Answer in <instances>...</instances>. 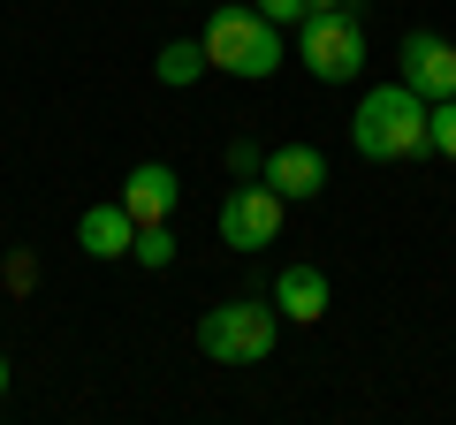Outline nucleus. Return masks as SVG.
Listing matches in <instances>:
<instances>
[{
    "instance_id": "obj_10",
    "label": "nucleus",
    "mask_w": 456,
    "mask_h": 425,
    "mask_svg": "<svg viewBox=\"0 0 456 425\" xmlns=\"http://www.w3.org/2000/svg\"><path fill=\"white\" fill-rule=\"evenodd\" d=\"M274 311L289 319V327L327 319V274H320V266H281V281H274Z\"/></svg>"
},
{
    "instance_id": "obj_16",
    "label": "nucleus",
    "mask_w": 456,
    "mask_h": 425,
    "mask_svg": "<svg viewBox=\"0 0 456 425\" xmlns=\"http://www.w3.org/2000/svg\"><path fill=\"white\" fill-rule=\"evenodd\" d=\"M8 289H16V296L31 289V251H8Z\"/></svg>"
},
{
    "instance_id": "obj_7",
    "label": "nucleus",
    "mask_w": 456,
    "mask_h": 425,
    "mask_svg": "<svg viewBox=\"0 0 456 425\" xmlns=\"http://www.w3.org/2000/svg\"><path fill=\"white\" fill-rule=\"evenodd\" d=\"M77 251L84 259H130L137 251V221L122 197H107V205H84L77 212Z\"/></svg>"
},
{
    "instance_id": "obj_3",
    "label": "nucleus",
    "mask_w": 456,
    "mask_h": 425,
    "mask_svg": "<svg viewBox=\"0 0 456 425\" xmlns=\"http://www.w3.org/2000/svg\"><path fill=\"white\" fill-rule=\"evenodd\" d=\"M281 23H266L259 8H221L206 23V61L228 68V76H274L281 68Z\"/></svg>"
},
{
    "instance_id": "obj_1",
    "label": "nucleus",
    "mask_w": 456,
    "mask_h": 425,
    "mask_svg": "<svg viewBox=\"0 0 456 425\" xmlns=\"http://www.w3.org/2000/svg\"><path fill=\"white\" fill-rule=\"evenodd\" d=\"M350 145L365 152V160H419L426 145V99L411 92L403 76L395 84H373V92L358 99V115H350Z\"/></svg>"
},
{
    "instance_id": "obj_18",
    "label": "nucleus",
    "mask_w": 456,
    "mask_h": 425,
    "mask_svg": "<svg viewBox=\"0 0 456 425\" xmlns=\"http://www.w3.org/2000/svg\"><path fill=\"white\" fill-rule=\"evenodd\" d=\"M0 395H8V357H0Z\"/></svg>"
},
{
    "instance_id": "obj_15",
    "label": "nucleus",
    "mask_w": 456,
    "mask_h": 425,
    "mask_svg": "<svg viewBox=\"0 0 456 425\" xmlns=\"http://www.w3.org/2000/svg\"><path fill=\"white\" fill-rule=\"evenodd\" d=\"M251 8H259L266 23H305V16H312L305 0H251Z\"/></svg>"
},
{
    "instance_id": "obj_14",
    "label": "nucleus",
    "mask_w": 456,
    "mask_h": 425,
    "mask_svg": "<svg viewBox=\"0 0 456 425\" xmlns=\"http://www.w3.org/2000/svg\"><path fill=\"white\" fill-rule=\"evenodd\" d=\"M221 167H228V175H236V182H259V167H266V152L251 145V137H228V152H221Z\"/></svg>"
},
{
    "instance_id": "obj_13",
    "label": "nucleus",
    "mask_w": 456,
    "mask_h": 425,
    "mask_svg": "<svg viewBox=\"0 0 456 425\" xmlns=\"http://www.w3.org/2000/svg\"><path fill=\"white\" fill-rule=\"evenodd\" d=\"M426 145H434L441 160H456V99H434V107H426Z\"/></svg>"
},
{
    "instance_id": "obj_5",
    "label": "nucleus",
    "mask_w": 456,
    "mask_h": 425,
    "mask_svg": "<svg viewBox=\"0 0 456 425\" xmlns=\"http://www.w3.org/2000/svg\"><path fill=\"white\" fill-rule=\"evenodd\" d=\"M281 221H289V197L274 182H236L221 197V244L228 251H266L281 236Z\"/></svg>"
},
{
    "instance_id": "obj_8",
    "label": "nucleus",
    "mask_w": 456,
    "mask_h": 425,
    "mask_svg": "<svg viewBox=\"0 0 456 425\" xmlns=\"http://www.w3.org/2000/svg\"><path fill=\"white\" fill-rule=\"evenodd\" d=\"M175 197H183V182H175V167H160V160L130 167V182H122V205H130V221H137V229L167 221V212H175Z\"/></svg>"
},
{
    "instance_id": "obj_9",
    "label": "nucleus",
    "mask_w": 456,
    "mask_h": 425,
    "mask_svg": "<svg viewBox=\"0 0 456 425\" xmlns=\"http://www.w3.org/2000/svg\"><path fill=\"white\" fill-rule=\"evenodd\" d=\"M259 182H274L281 197H320L327 190V160L312 145H274V152H266V167H259Z\"/></svg>"
},
{
    "instance_id": "obj_6",
    "label": "nucleus",
    "mask_w": 456,
    "mask_h": 425,
    "mask_svg": "<svg viewBox=\"0 0 456 425\" xmlns=\"http://www.w3.org/2000/svg\"><path fill=\"white\" fill-rule=\"evenodd\" d=\"M395 61H403V84L426 107H434V99H456V46L441 31H403V53H395Z\"/></svg>"
},
{
    "instance_id": "obj_4",
    "label": "nucleus",
    "mask_w": 456,
    "mask_h": 425,
    "mask_svg": "<svg viewBox=\"0 0 456 425\" xmlns=\"http://www.w3.org/2000/svg\"><path fill=\"white\" fill-rule=\"evenodd\" d=\"M297 53H305V68L320 84H350L365 68V31L350 8H312L305 23H297Z\"/></svg>"
},
{
    "instance_id": "obj_12",
    "label": "nucleus",
    "mask_w": 456,
    "mask_h": 425,
    "mask_svg": "<svg viewBox=\"0 0 456 425\" xmlns=\"http://www.w3.org/2000/svg\"><path fill=\"white\" fill-rule=\"evenodd\" d=\"M137 266H152V274H160V266H175V236H167V221H152V229H137V251H130Z\"/></svg>"
},
{
    "instance_id": "obj_17",
    "label": "nucleus",
    "mask_w": 456,
    "mask_h": 425,
    "mask_svg": "<svg viewBox=\"0 0 456 425\" xmlns=\"http://www.w3.org/2000/svg\"><path fill=\"white\" fill-rule=\"evenodd\" d=\"M305 8H350V0H305Z\"/></svg>"
},
{
    "instance_id": "obj_11",
    "label": "nucleus",
    "mask_w": 456,
    "mask_h": 425,
    "mask_svg": "<svg viewBox=\"0 0 456 425\" xmlns=\"http://www.w3.org/2000/svg\"><path fill=\"white\" fill-rule=\"evenodd\" d=\"M206 38H167L160 46V84H175V92H191L198 76H206Z\"/></svg>"
},
{
    "instance_id": "obj_2",
    "label": "nucleus",
    "mask_w": 456,
    "mask_h": 425,
    "mask_svg": "<svg viewBox=\"0 0 456 425\" xmlns=\"http://www.w3.org/2000/svg\"><path fill=\"white\" fill-rule=\"evenodd\" d=\"M281 342V311L259 304V296H236V304H213L198 319V349L213 365H266Z\"/></svg>"
}]
</instances>
